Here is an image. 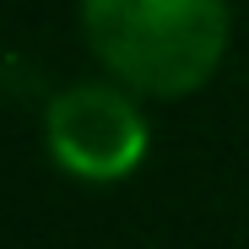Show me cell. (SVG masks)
<instances>
[{
    "mask_svg": "<svg viewBox=\"0 0 249 249\" xmlns=\"http://www.w3.org/2000/svg\"><path fill=\"white\" fill-rule=\"evenodd\" d=\"M108 76L146 98H190L228 54V0H81Z\"/></svg>",
    "mask_w": 249,
    "mask_h": 249,
    "instance_id": "obj_1",
    "label": "cell"
},
{
    "mask_svg": "<svg viewBox=\"0 0 249 249\" xmlns=\"http://www.w3.org/2000/svg\"><path fill=\"white\" fill-rule=\"evenodd\" d=\"M44 130H49L54 162L92 184H114L136 174L146 157V114L136 108L130 87L81 81V87L54 92L44 108Z\"/></svg>",
    "mask_w": 249,
    "mask_h": 249,
    "instance_id": "obj_2",
    "label": "cell"
}]
</instances>
